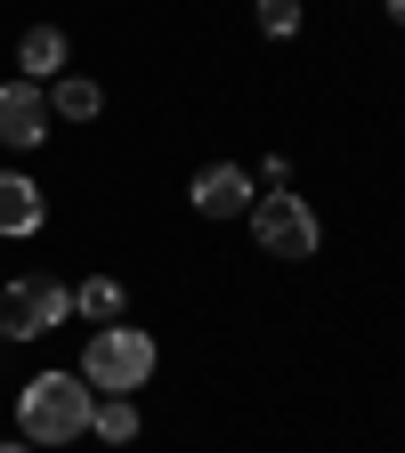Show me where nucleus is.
Here are the masks:
<instances>
[{
    "instance_id": "obj_1",
    "label": "nucleus",
    "mask_w": 405,
    "mask_h": 453,
    "mask_svg": "<svg viewBox=\"0 0 405 453\" xmlns=\"http://www.w3.org/2000/svg\"><path fill=\"white\" fill-rule=\"evenodd\" d=\"M90 413H97V388L82 372H33L25 396H17V421H25V445H74L90 437Z\"/></svg>"
},
{
    "instance_id": "obj_2",
    "label": "nucleus",
    "mask_w": 405,
    "mask_h": 453,
    "mask_svg": "<svg viewBox=\"0 0 405 453\" xmlns=\"http://www.w3.org/2000/svg\"><path fill=\"white\" fill-rule=\"evenodd\" d=\"M146 372H154V340L138 324H97L90 332V349H82V380L90 388L130 396V388H146Z\"/></svg>"
},
{
    "instance_id": "obj_3",
    "label": "nucleus",
    "mask_w": 405,
    "mask_h": 453,
    "mask_svg": "<svg viewBox=\"0 0 405 453\" xmlns=\"http://www.w3.org/2000/svg\"><path fill=\"white\" fill-rule=\"evenodd\" d=\"M252 235H260L268 259H316L324 219L308 211V195H260L252 203Z\"/></svg>"
},
{
    "instance_id": "obj_4",
    "label": "nucleus",
    "mask_w": 405,
    "mask_h": 453,
    "mask_svg": "<svg viewBox=\"0 0 405 453\" xmlns=\"http://www.w3.org/2000/svg\"><path fill=\"white\" fill-rule=\"evenodd\" d=\"M74 316V292L66 283H49V275H17L9 292H0V340H41Z\"/></svg>"
},
{
    "instance_id": "obj_5",
    "label": "nucleus",
    "mask_w": 405,
    "mask_h": 453,
    "mask_svg": "<svg viewBox=\"0 0 405 453\" xmlns=\"http://www.w3.org/2000/svg\"><path fill=\"white\" fill-rule=\"evenodd\" d=\"M41 138H49L41 81H0V146H41Z\"/></svg>"
},
{
    "instance_id": "obj_6",
    "label": "nucleus",
    "mask_w": 405,
    "mask_h": 453,
    "mask_svg": "<svg viewBox=\"0 0 405 453\" xmlns=\"http://www.w3.org/2000/svg\"><path fill=\"white\" fill-rule=\"evenodd\" d=\"M252 203H260V195H252V170H244V162H211L203 179H195V211H203V219H244Z\"/></svg>"
},
{
    "instance_id": "obj_7",
    "label": "nucleus",
    "mask_w": 405,
    "mask_h": 453,
    "mask_svg": "<svg viewBox=\"0 0 405 453\" xmlns=\"http://www.w3.org/2000/svg\"><path fill=\"white\" fill-rule=\"evenodd\" d=\"M49 195L25 179V170H0V235H41Z\"/></svg>"
},
{
    "instance_id": "obj_8",
    "label": "nucleus",
    "mask_w": 405,
    "mask_h": 453,
    "mask_svg": "<svg viewBox=\"0 0 405 453\" xmlns=\"http://www.w3.org/2000/svg\"><path fill=\"white\" fill-rule=\"evenodd\" d=\"M66 57H74V41L57 33V25H33V33L17 41V65H25V81H57V73H66Z\"/></svg>"
},
{
    "instance_id": "obj_9",
    "label": "nucleus",
    "mask_w": 405,
    "mask_h": 453,
    "mask_svg": "<svg viewBox=\"0 0 405 453\" xmlns=\"http://www.w3.org/2000/svg\"><path fill=\"white\" fill-rule=\"evenodd\" d=\"M49 113H57V122H90V113H97V81L90 73H57L49 81Z\"/></svg>"
},
{
    "instance_id": "obj_10",
    "label": "nucleus",
    "mask_w": 405,
    "mask_h": 453,
    "mask_svg": "<svg viewBox=\"0 0 405 453\" xmlns=\"http://www.w3.org/2000/svg\"><path fill=\"white\" fill-rule=\"evenodd\" d=\"M74 308H82L90 324H122V308H130V292H122V283H113V275H90V283H82V292H74Z\"/></svg>"
},
{
    "instance_id": "obj_11",
    "label": "nucleus",
    "mask_w": 405,
    "mask_h": 453,
    "mask_svg": "<svg viewBox=\"0 0 405 453\" xmlns=\"http://www.w3.org/2000/svg\"><path fill=\"white\" fill-rule=\"evenodd\" d=\"M90 437H105V445H130V437H138V405H130V396H105V405L90 413Z\"/></svg>"
},
{
    "instance_id": "obj_12",
    "label": "nucleus",
    "mask_w": 405,
    "mask_h": 453,
    "mask_svg": "<svg viewBox=\"0 0 405 453\" xmlns=\"http://www.w3.org/2000/svg\"><path fill=\"white\" fill-rule=\"evenodd\" d=\"M260 33L268 41H292L300 33V0H260Z\"/></svg>"
},
{
    "instance_id": "obj_13",
    "label": "nucleus",
    "mask_w": 405,
    "mask_h": 453,
    "mask_svg": "<svg viewBox=\"0 0 405 453\" xmlns=\"http://www.w3.org/2000/svg\"><path fill=\"white\" fill-rule=\"evenodd\" d=\"M389 17H397V25H405V0H389Z\"/></svg>"
},
{
    "instance_id": "obj_14",
    "label": "nucleus",
    "mask_w": 405,
    "mask_h": 453,
    "mask_svg": "<svg viewBox=\"0 0 405 453\" xmlns=\"http://www.w3.org/2000/svg\"><path fill=\"white\" fill-rule=\"evenodd\" d=\"M0 453H33V445H0Z\"/></svg>"
}]
</instances>
